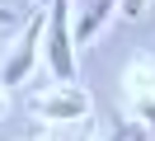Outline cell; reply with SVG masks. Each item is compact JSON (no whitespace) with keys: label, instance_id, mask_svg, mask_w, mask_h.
Here are the masks:
<instances>
[{"label":"cell","instance_id":"1","mask_svg":"<svg viewBox=\"0 0 155 141\" xmlns=\"http://www.w3.org/2000/svg\"><path fill=\"white\" fill-rule=\"evenodd\" d=\"M47 66L57 80H71L75 75V61H71V28H66V0H47Z\"/></svg>","mask_w":155,"mask_h":141},{"label":"cell","instance_id":"2","mask_svg":"<svg viewBox=\"0 0 155 141\" xmlns=\"http://www.w3.org/2000/svg\"><path fill=\"white\" fill-rule=\"evenodd\" d=\"M38 38H42V14H33V19H28V28H24V38H19V47H14V56H10V66L0 71L5 89L24 85V80H28V71L38 66Z\"/></svg>","mask_w":155,"mask_h":141},{"label":"cell","instance_id":"3","mask_svg":"<svg viewBox=\"0 0 155 141\" xmlns=\"http://www.w3.org/2000/svg\"><path fill=\"white\" fill-rule=\"evenodd\" d=\"M33 108H38V118H85V113H89V99H85V89H61V94L38 99Z\"/></svg>","mask_w":155,"mask_h":141},{"label":"cell","instance_id":"4","mask_svg":"<svg viewBox=\"0 0 155 141\" xmlns=\"http://www.w3.org/2000/svg\"><path fill=\"white\" fill-rule=\"evenodd\" d=\"M113 14V0H85V9H80V24H75V42H94V33L104 28V19Z\"/></svg>","mask_w":155,"mask_h":141},{"label":"cell","instance_id":"5","mask_svg":"<svg viewBox=\"0 0 155 141\" xmlns=\"http://www.w3.org/2000/svg\"><path fill=\"white\" fill-rule=\"evenodd\" d=\"M117 141H141V127H127V132H122Z\"/></svg>","mask_w":155,"mask_h":141},{"label":"cell","instance_id":"6","mask_svg":"<svg viewBox=\"0 0 155 141\" xmlns=\"http://www.w3.org/2000/svg\"><path fill=\"white\" fill-rule=\"evenodd\" d=\"M0 24H10V9H0Z\"/></svg>","mask_w":155,"mask_h":141}]
</instances>
